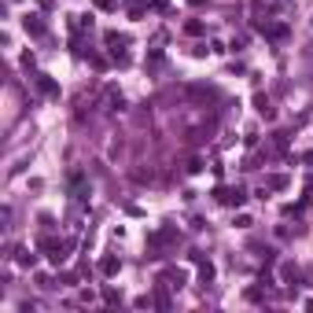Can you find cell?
Wrapping results in <instances>:
<instances>
[{
  "label": "cell",
  "mask_w": 313,
  "mask_h": 313,
  "mask_svg": "<svg viewBox=\"0 0 313 313\" xmlns=\"http://www.w3.org/2000/svg\"><path fill=\"white\" fill-rule=\"evenodd\" d=\"M34 81H37V89L44 92V96H59V85L52 81L48 74H34Z\"/></svg>",
  "instance_id": "obj_7"
},
{
  "label": "cell",
  "mask_w": 313,
  "mask_h": 313,
  "mask_svg": "<svg viewBox=\"0 0 313 313\" xmlns=\"http://www.w3.org/2000/svg\"><path fill=\"white\" fill-rule=\"evenodd\" d=\"M118 269H122V262H118V258H111V254H107V258L100 262V273H103V276H115Z\"/></svg>",
  "instance_id": "obj_9"
},
{
  "label": "cell",
  "mask_w": 313,
  "mask_h": 313,
  "mask_svg": "<svg viewBox=\"0 0 313 313\" xmlns=\"http://www.w3.org/2000/svg\"><path fill=\"white\" fill-rule=\"evenodd\" d=\"M192 4H195V8H199V4H207V0H192Z\"/></svg>",
  "instance_id": "obj_22"
},
{
  "label": "cell",
  "mask_w": 313,
  "mask_h": 313,
  "mask_svg": "<svg viewBox=\"0 0 313 313\" xmlns=\"http://www.w3.org/2000/svg\"><path fill=\"white\" fill-rule=\"evenodd\" d=\"M188 96H195V100H217V89H210V85H192V89H188Z\"/></svg>",
  "instance_id": "obj_8"
},
{
  "label": "cell",
  "mask_w": 313,
  "mask_h": 313,
  "mask_svg": "<svg viewBox=\"0 0 313 313\" xmlns=\"http://www.w3.org/2000/svg\"><path fill=\"white\" fill-rule=\"evenodd\" d=\"M262 34L269 37V41H288V26H284V22H273V26L265 22V26H262Z\"/></svg>",
  "instance_id": "obj_6"
},
{
  "label": "cell",
  "mask_w": 313,
  "mask_h": 313,
  "mask_svg": "<svg viewBox=\"0 0 313 313\" xmlns=\"http://www.w3.org/2000/svg\"><path fill=\"white\" fill-rule=\"evenodd\" d=\"M273 148H276V151H288V133H276V136H273Z\"/></svg>",
  "instance_id": "obj_18"
},
{
  "label": "cell",
  "mask_w": 313,
  "mask_h": 313,
  "mask_svg": "<svg viewBox=\"0 0 313 313\" xmlns=\"http://www.w3.org/2000/svg\"><path fill=\"white\" fill-rule=\"evenodd\" d=\"M103 302L115 306V302H118V291H115V288H103Z\"/></svg>",
  "instance_id": "obj_19"
},
{
  "label": "cell",
  "mask_w": 313,
  "mask_h": 313,
  "mask_svg": "<svg viewBox=\"0 0 313 313\" xmlns=\"http://www.w3.org/2000/svg\"><path fill=\"white\" fill-rule=\"evenodd\" d=\"M15 262H19V265H34V254H30L26 247H19V250H15Z\"/></svg>",
  "instance_id": "obj_16"
},
{
  "label": "cell",
  "mask_w": 313,
  "mask_h": 313,
  "mask_svg": "<svg viewBox=\"0 0 313 313\" xmlns=\"http://www.w3.org/2000/svg\"><path fill=\"white\" fill-rule=\"evenodd\" d=\"M181 243V232L174 225H162V229H155L151 236H148V247L151 250H166V247H177Z\"/></svg>",
  "instance_id": "obj_1"
},
{
  "label": "cell",
  "mask_w": 313,
  "mask_h": 313,
  "mask_svg": "<svg viewBox=\"0 0 313 313\" xmlns=\"http://www.w3.org/2000/svg\"><path fill=\"white\" fill-rule=\"evenodd\" d=\"M217 203H225V207H243V203H247V192H243V188H217Z\"/></svg>",
  "instance_id": "obj_3"
},
{
  "label": "cell",
  "mask_w": 313,
  "mask_h": 313,
  "mask_svg": "<svg viewBox=\"0 0 313 313\" xmlns=\"http://www.w3.org/2000/svg\"><path fill=\"white\" fill-rule=\"evenodd\" d=\"M288 184H291V181H288V174H273L269 181H265V188H273V192H284Z\"/></svg>",
  "instance_id": "obj_11"
},
{
  "label": "cell",
  "mask_w": 313,
  "mask_h": 313,
  "mask_svg": "<svg viewBox=\"0 0 313 313\" xmlns=\"http://www.w3.org/2000/svg\"><path fill=\"white\" fill-rule=\"evenodd\" d=\"M210 280H214V265H210L207 258H203V262H199V284H203V288H207V284H210Z\"/></svg>",
  "instance_id": "obj_12"
},
{
  "label": "cell",
  "mask_w": 313,
  "mask_h": 313,
  "mask_svg": "<svg viewBox=\"0 0 313 313\" xmlns=\"http://www.w3.org/2000/svg\"><path fill=\"white\" fill-rule=\"evenodd\" d=\"M70 247H74L70 240H52V236H44V240H41V250L48 254V262H52V265H63V262H67Z\"/></svg>",
  "instance_id": "obj_2"
},
{
  "label": "cell",
  "mask_w": 313,
  "mask_h": 313,
  "mask_svg": "<svg viewBox=\"0 0 313 313\" xmlns=\"http://www.w3.org/2000/svg\"><path fill=\"white\" fill-rule=\"evenodd\" d=\"M159 280H162L166 288H181V284H184V269H177V265H169V269H162V276H159Z\"/></svg>",
  "instance_id": "obj_5"
},
{
  "label": "cell",
  "mask_w": 313,
  "mask_h": 313,
  "mask_svg": "<svg viewBox=\"0 0 313 313\" xmlns=\"http://www.w3.org/2000/svg\"><path fill=\"white\" fill-rule=\"evenodd\" d=\"M162 59H166V55H162L159 48H155V52H148V67H162Z\"/></svg>",
  "instance_id": "obj_17"
},
{
  "label": "cell",
  "mask_w": 313,
  "mask_h": 313,
  "mask_svg": "<svg viewBox=\"0 0 313 313\" xmlns=\"http://www.w3.org/2000/svg\"><path fill=\"white\" fill-rule=\"evenodd\" d=\"M122 107H125V100H122V92H107V111H122Z\"/></svg>",
  "instance_id": "obj_13"
},
{
  "label": "cell",
  "mask_w": 313,
  "mask_h": 313,
  "mask_svg": "<svg viewBox=\"0 0 313 313\" xmlns=\"http://www.w3.org/2000/svg\"><path fill=\"white\" fill-rule=\"evenodd\" d=\"M254 107H258V115H262V118H273V115H276V111H273V103L265 100L262 92H258V96H254Z\"/></svg>",
  "instance_id": "obj_10"
},
{
  "label": "cell",
  "mask_w": 313,
  "mask_h": 313,
  "mask_svg": "<svg viewBox=\"0 0 313 313\" xmlns=\"http://www.w3.org/2000/svg\"><path fill=\"white\" fill-rule=\"evenodd\" d=\"M96 8L100 11H115V0H96Z\"/></svg>",
  "instance_id": "obj_21"
},
{
  "label": "cell",
  "mask_w": 313,
  "mask_h": 313,
  "mask_svg": "<svg viewBox=\"0 0 313 313\" xmlns=\"http://www.w3.org/2000/svg\"><path fill=\"white\" fill-rule=\"evenodd\" d=\"M203 30H207V26H203L199 19H188V22H184V34H192V37H199Z\"/></svg>",
  "instance_id": "obj_15"
},
{
  "label": "cell",
  "mask_w": 313,
  "mask_h": 313,
  "mask_svg": "<svg viewBox=\"0 0 313 313\" xmlns=\"http://www.w3.org/2000/svg\"><path fill=\"white\" fill-rule=\"evenodd\" d=\"M151 11H159V15H166V11H169V0H151Z\"/></svg>",
  "instance_id": "obj_20"
},
{
  "label": "cell",
  "mask_w": 313,
  "mask_h": 313,
  "mask_svg": "<svg viewBox=\"0 0 313 313\" xmlns=\"http://www.w3.org/2000/svg\"><path fill=\"white\" fill-rule=\"evenodd\" d=\"M155 306L159 309H169V295H166V284L159 280V291H155Z\"/></svg>",
  "instance_id": "obj_14"
},
{
  "label": "cell",
  "mask_w": 313,
  "mask_h": 313,
  "mask_svg": "<svg viewBox=\"0 0 313 313\" xmlns=\"http://www.w3.org/2000/svg\"><path fill=\"white\" fill-rule=\"evenodd\" d=\"M22 26H26V34H34V37H44V34H48V26H44L41 15H26Z\"/></svg>",
  "instance_id": "obj_4"
}]
</instances>
